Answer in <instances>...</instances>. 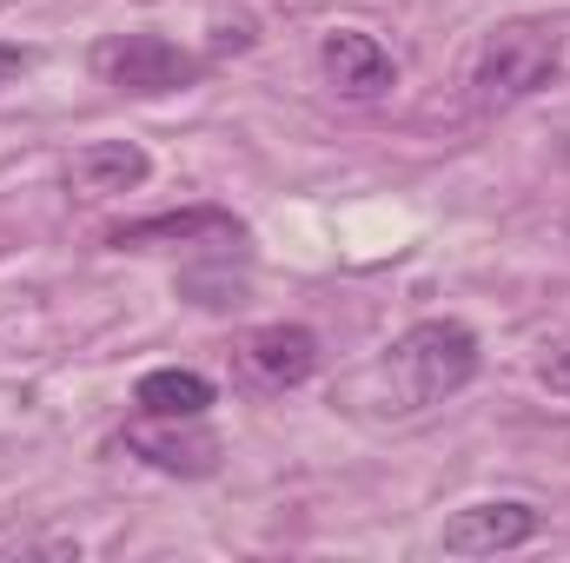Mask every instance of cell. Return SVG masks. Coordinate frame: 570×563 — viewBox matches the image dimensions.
I'll return each instance as SVG.
<instances>
[{
	"mask_svg": "<svg viewBox=\"0 0 570 563\" xmlns=\"http://www.w3.org/2000/svg\"><path fill=\"white\" fill-rule=\"evenodd\" d=\"M246 239V219L233 206H179V213H146L107 233L114 253H146V246H233Z\"/></svg>",
	"mask_w": 570,
	"mask_h": 563,
	"instance_id": "52a82bcc",
	"label": "cell"
},
{
	"mask_svg": "<svg viewBox=\"0 0 570 563\" xmlns=\"http://www.w3.org/2000/svg\"><path fill=\"white\" fill-rule=\"evenodd\" d=\"M318 73H325V87L345 93V100H385V93L399 87L392 47H385L379 33H365V27H332V33L318 40Z\"/></svg>",
	"mask_w": 570,
	"mask_h": 563,
	"instance_id": "5b68a950",
	"label": "cell"
},
{
	"mask_svg": "<svg viewBox=\"0 0 570 563\" xmlns=\"http://www.w3.org/2000/svg\"><path fill=\"white\" fill-rule=\"evenodd\" d=\"M558 73H564L558 27H544V20H504L498 33H484V47L471 60V100L484 113H504V107L538 100Z\"/></svg>",
	"mask_w": 570,
	"mask_h": 563,
	"instance_id": "7a4b0ae2",
	"label": "cell"
},
{
	"mask_svg": "<svg viewBox=\"0 0 570 563\" xmlns=\"http://www.w3.org/2000/svg\"><path fill=\"white\" fill-rule=\"evenodd\" d=\"M564 239H570V213H564Z\"/></svg>",
	"mask_w": 570,
	"mask_h": 563,
	"instance_id": "4fadbf2b",
	"label": "cell"
},
{
	"mask_svg": "<svg viewBox=\"0 0 570 563\" xmlns=\"http://www.w3.org/2000/svg\"><path fill=\"white\" fill-rule=\"evenodd\" d=\"M478 365H484V352H478V332L464 318H419L385 352V378L399 392V412H431V405L458 398L478 378Z\"/></svg>",
	"mask_w": 570,
	"mask_h": 563,
	"instance_id": "6da1fadb",
	"label": "cell"
},
{
	"mask_svg": "<svg viewBox=\"0 0 570 563\" xmlns=\"http://www.w3.org/2000/svg\"><path fill=\"white\" fill-rule=\"evenodd\" d=\"M94 80L114 87V93H134V100H159V93H186L206 80V53L153 33V27H134V33H107L94 53H87Z\"/></svg>",
	"mask_w": 570,
	"mask_h": 563,
	"instance_id": "3957f363",
	"label": "cell"
},
{
	"mask_svg": "<svg viewBox=\"0 0 570 563\" xmlns=\"http://www.w3.org/2000/svg\"><path fill=\"white\" fill-rule=\"evenodd\" d=\"M213 378L206 372H186V365H153L140 385H134V405L146 418H206L213 412Z\"/></svg>",
	"mask_w": 570,
	"mask_h": 563,
	"instance_id": "30bf717a",
	"label": "cell"
},
{
	"mask_svg": "<svg viewBox=\"0 0 570 563\" xmlns=\"http://www.w3.org/2000/svg\"><path fill=\"white\" fill-rule=\"evenodd\" d=\"M538 385H544L551 398H564V405H570V338L544 345V358H538Z\"/></svg>",
	"mask_w": 570,
	"mask_h": 563,
	"instance_id": "8fae6325",
	"label": "cell"
},
{
	"mask_svg": "<svg viewBox=\"0 0 570 563\" xmlns=\"http://www.w3.org/2000/svg\"><path fill=\"white\" fill-rule=\"evenodd\" d=\"M538 504H524V497H484V504H464V511H451L444 517V531H438V544L451 551V557H498V551H518V544H531L538 537Z\"/></svg>",
	"mask_w": 570,
	"mask_h": 563,
	"instance_id": "8992f818",
	"label": "cell"
},
{
	"mask_svg": "<svg viewBox=\"0 0 570 563\" xmlns=\"http://www.w3.org/2000/svg\"><path fill=\"white\" fill-rule=\"evenodd\" d=\"M27 67H33V47H20V40H0V87H7V80H20Z\"/></svg>",
	"mask_w": 570,
	"mask_h": 563,
	"instance_id": "7c38bea8",
	"label": "cell"
},
{
	"mask_svg": "<svg viewBox=\"0 0 570 563\" xmlns=\"http://www.w3.org/2000/svg\"><path fill=\"white\" fill-rule=\"evenodd\" d=\"M239 372L266 392H292L318 372V332L312 325H259L239 338Z\"/></svg>",
	"mask_w": 570,
	"mask_h": 563,
	"instance_id": "ba28073f",
	"label": "cell"
},
{
	"mask_svg": "<svg viewBox=\"0 0 570 563\" xmlns=\"http://www.w3.org/2000/svg\"><path fill=\"white\" fill-rule=\"evenodd\" d=\"M120 451L166 471V477H213L219 471V437L199 418H146L140 412V424L120 431Z\"/></svg>",
	"mask_w": 570,
	"mask_h": 563,
	"instance_id": "277c9868",
	"label": "cell"
},
{
	"mask_svg": "<svg viewBox=\"0 0 570 563\" xmlns=\"http://www.w3.org/2000/svg\"><path fill=\"white\" fill-rule=\"evenodd\" d=\"M146 172H153V159H146L140 140H87L67 159L60 179L73 199H127L146 186Z\"/></svg>",
	"mask_w": 570,
	"mask_h": 563,
	"instance_id": "9c48e42d",
	"label": "cell"
}]
</instances>
